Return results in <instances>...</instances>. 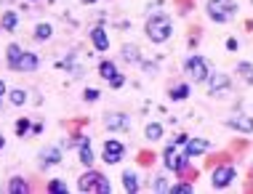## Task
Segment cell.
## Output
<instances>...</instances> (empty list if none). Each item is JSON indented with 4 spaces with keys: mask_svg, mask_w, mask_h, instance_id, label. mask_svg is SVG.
Segmentation results:
<instances>
[{
    "mask_svg": "<svg viewBox=\"0 0 253 194\" xmlns=\"http://www.w3.org/2000/svg\"><path fill=\"white\" fill-rule=\"evenodd\" d=\"M155 192H170V184L166 181V178H157V181H155Z\"/></svg>",
    "mask_w": 253,
    "mask_h": 194,
    "instance_id": "cell-26",
    "label": "cell"
},
{
    "mask_svg": "<svg viewBox=\"0 0 253 194\" xmlns=\"http://www.w3.org/2000/svg\"><path fill=\"white\" fill-rule=\"evenodd\" d=\"M85 3H93V0H85Z\"/></svg>",
    "mask_w": 253,
    "mask_h": 194,
    "instance_id": "cell-32",
    "label": "cell"
},
{
    "mask_svg": "<svg viewBox=\"0 0 253 194\" xmlns=\"http://www.w3.org/2000/svg\"><path fill=\"white\" fill-rule=\"evenodd\" d=\"M227 85H229V78H227V75L211 72V93H221Z\"/></svg>",
    "mask_w": 253,
    "mask_h": 194,
    "instance_id": "cell-16",
    "label": "cell"
},
{
    "mask_svg": "<svg viewBox=\"0 0 253 194\" xmlns=\"http://www.w3.org/2000/svg\"><path fill=\"white\" fill-rule=\"evenodd\" d=\"M5 61H8V67L16 69V72H35V69L40 67V56H35V53H30V51H22L16 43L8 45Z\"/></svg>",
    "mask_w": 253,
    "mask_h": 194,
    "instance_id": "cell-1",
    "label": "cell"
},
{
    "mask_svg": "<svg viewBox=\"0 0 253 194\" xmlns=\"http://www.w3.org/2000/svg\"><path fill=\"white\" fill-rule=\"evenodd\" d=\"M189 93H192V88H189V85H176L173 91H170V99H173V101H184V99H189Z\"/></svg>",
    "mask_w": 253,
    "mask_h": 194,
    "instance_id": "cell-20",
    "label": "cell"
},
{
    "mask_svg": "<svg viewBox=\"0 0 253 194\" xmlns=\"http://www.w3.org/2000/svg\"><path fill=\"white\" fill-rule=\"evenodd\" d=\"M211 149V141L208 138H189L187 144H184V155L192 160V157H197V155H203V152H208Z\"/></svg>",
    "mask_w": 253,
    "mask_h": 194,
    "instance_id": "cell-9",
    "label": "cell"
},
{
    "mask_svg": "<svg viewBox=\"0 0 253 194\" xmlns=\"http://www.w3.org/2000/svg\"><path fill=\"white\" fill-rule=\"evenodd\" d=\"M237 178V173L232 165H218V168L213 170V176H211V184L216 186V189H227V186H232V181Z\"/></svg>",
    "mask_w": 253,
    "mask_h": 194,
    "instance_id": "cell-6",
    "label": "cell"
},
{
    "mask_svg": "<svg viewBox=\"0 0 253 194\" xmlns=\"http://www.w3.org/2000/svg\"><path fill=\"white\" fill-rule=\"evenodd\" d=\"M8 192L11 194H27V192H30V184H27L24 181V178H11V181H8Z\"/></svg>",
    "mask_w": 253,
    "mask_h": 194,
    "instance_id": "cell-17",
    "label": "cell"
},
{
    "mask_svg": "<svg viewBox=\"0 0 253 194\" xmlns=\"http://www.w3.org/2000/svg\"><path fill=\"white\" fill-rule=\"evenodd\" d=\"M16 24H19V16H16L13 11H8V13L3 16V22H0V27H3L5 32H13V30H16Z\"/></svg>",
    "mask_w": 253,
    "mask_h": 194,
    "instance_id": "cell-18",
    "label": "cell"
},
{
    "mask_svg": "<svg viewBox=\"0 0 253 194\" xmlns=\"http://www.w3.org/2000/svg\"><path fill=\"white\" fill-rule=\"evenodd\" d=\"M144 133H147V138H152V141H157V138L163 136V125H160V122H149Z\"/></svg>",
    "mask_w": 253,
    "mask_h": 194,
    "instance_id": "cell-23",
    "label": "cell"
},
{
    "mask_svg": "<svg viewBox=\"0 0 253 194\" xmlns=\"http://www.w3.org/2000/svg\"><path fill=\"white\" fill-rule=\"evenodd\" d=\"M205 11H208L211 22L224 24V22H229V19L237 16V3L235 0H208V8Z\"/></svg>",
    "mask_w": 253,
    "mask_h": 194,
    "instance_id": "cell-3",
    "label": "cell"
},
{
    "mask_svg": "<svg viewBox=\"0 0 253 194\" xmlns=\"http://www.w3.org/2000/svg\"><path fill=\"white\" fill-rule=\"evenodd\" d=\"M195 186L192 184H173L170 186V194H192Z\"/></svg>",
    "mask_w": 253,
    "mask_h": 194,
    "instance_id": "cell-25",
    "label": "cell"
},
{
    "mask_svg": "<svg viewBox=\"0 0 253 194\" xmlns=\"http://www.w3.org/2000/svg\"><path fill=\"white\" fill-rule=\"evenodd\" d=\"M8 99L13 107H22V104H27V91H22V88H16V91L8 93Z\"/></svg>",
    "mask_w": 253,
    "mask_h": 194,
    "instance_id": "cell-21",
    "label": "cell"
},
{
    "mask_svg": "<svg viewBox=\"0 0 253 194\" xmlns=\"http://www.w3.org/2000/svg\"><path fill=\"white\" fill-rule=\"evenodd\" d=\"M3 96H5V82L0 80V101H3Z\"/></svg>",
    "mask_w": 253,
    "mask_h": 194,
    "instance_id": "cell-30",
    "label": "cell"
},
{
    "mask_svg": "<svg viewBox=\"0 0 253 194\" xmlns=\"http://www.w3.org/2000/svg\"><path fill=\"white\" fill-rule=\"evenodd\" d=\"M147 38L152 40V43H166V40L173 35V24H170V19L166 13H152V16L147 19Z\"/></svg>",
    "mask_w": 253,
    "mask_h": 194,
    "instance_id": "cell-2",
    "label": "cell"
},
{
    "mask_svg": "<svg viewBox=\"0 0 253 194\" xmlns=\"http://www.w3.org/2000/svg\"><path fill=\"white\" fill-rule=\"evenodd\" d=\"M227 125L235 128V130H243V133H253V117H248V115H232L227 120Z\"/></svg>",
    "mask_w": 253,
    "mask_h": 194,
    "instance_id": "cell-11",
    "label": "cell"
},
{
    "mask_svg": "<svg viewBox=\"0 0 253 194\" xmlns=\"http://www.w3.org/2000/svg\"><path fill=\"white\" fill-rule=\"evenodd\" d=\"M85 99H88V101H96V99H99V91H96V88H88V91H85Z\"/></svg>",
    "mask_w": 253,
    "mask_h": 194,
    "instance_id": "cell-28",
    "label": "cell"
},
{
    "mask_svg": "<svg viewBox=\"0 0 253 194\" xmlns=\"http://www.w3.org/2000/svg\"><path fill=\"white\" fill-rule=\"evenodd\" d=\"M91 43H93L96 51H107V48H109V38H107L104 27H93V30H91Z\"/></svg>",
    "mask_w": 253,
    "mask_h": 194,
    "instance_id": "cell-13",
    "label": "cell"
},
{
    "mask_svg": "<svg viewBox=\"0 0 253 194\" xmlns=\"http://www.w3.org/2000/svg\"><path fill=\"white\" fill-rule=\"evenodd\" d=\"M227 48H229V51H237V40L229 38V40H227Z\"/></svg>",
    "mask_w": 253,
    "mask_h": 194,
    "instance_id": "cell-29",
    "label": "cell"
},
{
    "mask_svg": "<svg viewBox=\"0 0 253 194\" xmlns=\"http://www.w3.org/2000/svg\"><path fill=\"white\" fill-rule=\"evenodd\" d=\"M51 35H53L51 24H38V30H35V40H48Z\"/></svg>",
    "mask_w": 253,
    "mask_h": 194,
    "instance_id": "cell-24",
    "label": "cell"
},
{
    "mask_svg": "<svg viewBox=\"0 0 253 194\" xmlns=\"http://www.w3.org/2000/svg\"><path fill=\"white\" fill-rule=\"evenodd\" d=\"M27 130H30V120H19V122H16V133L24 136Z\"/></svg>",
    "mask_w": 253,
    "mask_h": 194,
    "instance_id": "cell-27",
    "label": "cell"
},
{
    "mask_svg": "<svg viewBox=\"0 0 253 194\" xmlns=\"http://www.w3.org/2000/svg\"><path fill=\"white\" fill-rule=\"evenodd\" d=\"M237 72H240V78L245 82H253V64L251 61H240V64H237Z\"/></svg>",
    "mask_w": 253,
    "mask_h": 194,
    "instance_id": "cell-19",
    "label": "cell"
},
{
    "mask_svg": "<svg viewBox=\"0 0 253 194\" xmlns=\"http://www.w3.org/2000/svg\"><path fill=\"white\" fill-rule=\"evenodd\" d=\"M48 192L51 194H67V192H70V186H67L64 181H59V178H53V181H48Z\"/></svg>",
    "mask_w": 253,
    "mask_h": 194,
    "instance_id": "cell-22",
    "label": "cell"
},
{
    "mask_svg": "<svg viewBox=\"0 0 253 194\" xmlns=\"http://www.w3.org/2000/svg\"><path fill=\"white\" fill-rule=\"evenodd\" d=\"M78 152H80V162L91 168L96 157H93V152H91V138H88V136H83V138H80V144H78Z\"/></svg>",
    "mask_w": 253,
    "mask_h": 194,
    "instance_id": "cell-12",
    "label": "cell"
},
{
    "mask_svg": "<svg viewBox=\"0 0 253 194\" xmlns=\"http://www.w3.org/2000/svg\"><path fill=\"white\" fill-rule=\"evenodd\" d=\"M99 75H101V78H104L112 88H123V82H126V78L118 72V67H115L112 61H101V64H99Z\"/></svg>",
    "mask_w": 253,
    "mask_h": 194,
    "instance_id": "cell-7",
    "label": "cell"
},
{
    "mask_svg": "<svg viewBox=\"0 0 253 194\" xmlns=\"http://www.w3.org/2000/svg\"><path fill=\"white\" fill-rule=\"evenodd\" d=\"M104 125L109 130H126L128 125H131V120H128V115H109L104 120Z\"/></svg>",
    "mask_w": 253,
    "mask_h": 194,
    "instance_id": "cell-14",
    "label": "cell"
},
{
    "mask_svg": "<svg viewBox=\"0 0 253 194\" xmlns=\"http://www.w3.org/2000/svg\"><path fill=\"white\" fill-rule=\"evenodd\" d=\"M61 162V147H48L40 152V170L51 168V165H59Z\"/></svg>",
    "mask_w": 253,
    "mask_h": 194,
    "instance_id": "cell-10",
    "label": "cell"
},
{
    "mask_svg": "<svg viewBox=\"0 0 253 194\" xmlns=\"http://www.w3.org/2000/svg\"><path fill=\"white\" fill-rule=\"evenodd\" d=\"M3 147H5V138H3V136H0V149H3Z\"/></svg>",
    "mask_w": 253,
    "mask_h": 194,
    "instance_id": "cell-31",
    "label": "cell"
},
{
    "mask_svg": "<svg viewBox=\"0 0 253 194\" xmlns=\"http://www.w3.org/2000/svg\"><path fill=\"white\" fill-rule=\"evenodd\" d=\"M123 189H126L128 194H136V192H139V176H136L133 170H126V173H123Z\"/></svg>",
    "mask_w": 253,
    "mask_h": 194,
    "instance_id": "cell-15",
    "label": "cell"
},
{
    "mask_svg": "<svg viewBox=\"0 0 253 194\" xmlns=\"http://www.w3.org/2000/svg\"><path fill=\"white\" fill-rule=\"evenodd\" d=\"M78 189L83 194H109V192H112V186H109V181L101 176V173L88 170V173H83V178L78 181Z\"/></svg>",
    "mask_w": 253,
    "mask_h": 194,
    "instance_id": "cell-4",
    "label": "cell"
},
{
    "mask_svg": "<svg viewBox=\"0 0 253 194\" xmlns=\"http://www.w3.org/2000/svg\"><path fill=\"white\" fill-rule=\"evenodd\" d=\"M123 157H126V147H123L120 141H115V138H109L104 141V162L109 165H118Z\"/></svg>",
    "mask_w": 253,
    "mask_h": 194,
    "instance_id": "cell-8",
    "label": "cell"
},
{
    "mask_svg": "<svg viewBox=\"0 0 253 194\" xmlns=\"http://www.w3.org/2000/svg\"><path fill=\"white\" fill-rule=\"evenodd\" d=\"M184 69H187V75H189L192 82H205L211 78V67L203 56H189L187 61H184Z\"/></svg>",
    "mask_w": 253,
    "mask_h": 194,
    "instance_id": "cell-5",
    "label": "cell"
}]
</instances>
